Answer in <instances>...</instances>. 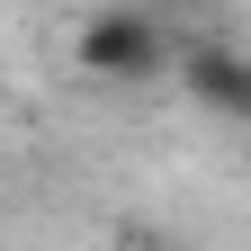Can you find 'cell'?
I'll use <instances>...</instances> for the list:
<instances>
[{
	"label": "cell",
	"instance_id": "obj_1",
	"mask_svg": "<svg viewBox=\"0 0 251 251\" xmlns=\"http://www.w3.org/2000/svg\"><path fill=\"white\" fill-rule=\"evenodd\" d=\"M72 63H81L90 81H162V72H179V36L152 9H135V0H108V9L81 18Z\"/></svg>",
	"mask_w": 251,
	"mask_h": 251
},
{
	"label": "cell",
	"instance_id": "obj_2",
	"mask_svg": "<svg viewBox=\"0 0 251 251\" xmlns=\"http://www.w3.org/2000/svg\"><path fill=\"white\" fill-rule=\"evenodd\" d=\"M179 81H188V99H198L206 117H225L251 135V54L225 45V36H179Z\"/></svg>",
	"mask_w": 251,
	"mask_h": 251
},
{
	"label": "cell",
	"instance_id": "obj_3",
	"mask_svg": "<svg viewBox=\"0 0 251 251\" xmlns=\"http://www.w3.org/2000/svg\"><path fill=\"white\" fill-rule=\"evenodd\" d=\"M126 251H171V242H152V233H126Z\"/></svg>",
	"mask_w": 251,
	"mask_h": 251
}]
</instances>
